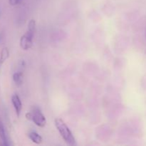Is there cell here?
Segmentation results:
<instances>
[{
  "instance_id": "6",
  "label": "cell",
  "mask_w": 146,
  "mask_h": 146,
  "mask_svg": "<svg viewBox=\"0 0 146 146\" xmlns=\"http://www.w3.org/2000/svg\"><path fill=\"white\" fill-rule=\"evenodd\" d=\"M9 56V51L7 47H4L1 49L0 54V64H2L7 61V58Z\"/></svg>"
},
{
  "instance_id": "4",
  "label": "cell",
  "mask_w": 146,
  "mask_h": 146,
  "mask_svg": "<svg viewBox=\"0 0 146 146\" xmlns=\"http://www.w3.org/2000/svg\"><path fill=\"white\" fill-rule=\"evenodd\" d=\"M11 103H12L13 106L15 109L17 115L19 117L20 113H21V109H22V104H21V101L18 95L14 94V95L12 96V97H11Z\"/></svg>"
},
{
  "instance_id": "9",
  "label": "cell",
  "mask_w": 146,
  "mask_h": 146,
  "mask_svg": "<svg viewBox=\"0 0 146 146\" xmlns=\"http://www.w3.org/2000/svg\"><path fill=\"white\" fill-rule=\"evenodd\" d=\"M36 29V22L34 20H31L28 24V31L30 32L34 33Z\"/></svg>"
},
{
  "instance_id": "10",
  "label": "cell",
  "mask_w": 146,
  "mask_h": 146,
  "mask_svg": "<svg viewBox=\"0 0 146 146\" xmlns=\"http://www.w3.org/2000/svg\"><path fill=\"white\" fill-rule=\"evenodd\" d=\"M21 1V0H9V2L10 5L11 6H15L17 4H18Z\"/></svg>"
},
{
  "instance_id": "8",
  "label": "cell",
  "mask_w": 146,
  "mask_h": 146,
  "mask_svg": "<svg viewBox=\"0 0 146 146\" xmlns=\"http://www.w3.org/2000/svg\"><path fill=\"white\" fill-rule=\"evenodd\" d=\"M0 138H1V141L4 143V145H7V136H6L5 130H4V125H3L1 121H0Z\"/></svg>"
},
{
  "instance_id": "2",
  "label": "cell",
  "mask_w": 146,
  "mask_h": 146,
  "mask_svg": "<svg viewBox=\"0 0 146 146\" xmlns=\"http://www.w3.org/2000/svg\"><path fill=\"white\" fill-rule=\"evenodd\" d=\"M26 118L29 121H33L36 125L41 128L45 126L46 123L45 116L41 113V110L38 108H33L31 112L26 113Z\"/></svg>"
},
{
  "instance_id": "3",
  "label": "cell",
  "mask_w": 146,
  "mask_h": 146,
  "mask_svg": "<svg viewBox=\"0 0 146 146\" xmlns=\"http://www.w3.org/2000/svg\"><path fill=\"white\" fill-rule=\"evenodd\" d=\"M34 34V33L27 31V32L21 37V39H20V46H21L22 49L28 50L29 48H30L32 46Z\"/></svg>"
},
{
  "instance_id": "7",
  "label": "cell",
  "mask_w": 146,
  "mask_h": 146,
  "mask_svg": "<svg viewBox=\"0 0 146 146\" xmlns=\"http://www.w3.org/2000/svg\"><path fill=\"white\" fill-rule=\"evenodd\" d=\"M13 80L17 86L21 85L23 82V74L21 72H16L13 75Z\"/></svg>"
},
{
  "instance_id": "1",
  "label": "cell",
  "mask_w": 146,
  "mask_h": 146,
  "mask_svg": "<svg viewBox=\"0 0 146 146\" xmlns=\"http://www.w3.org/2000/svg\"><path fill=\"white\" fill-rule=\"evenodd\" d=\"M54 123H55V125L57 129H58L60 135L62 137L63 139L65 141V142L68 145H75V138L74 137L72 133L70 131L66 124L64 123V121L63 120L60 119V118H56V119H55Z\"/></svg>"
},
{
  "instance_id": "5",
  "label": "cell",
  "mask_w": 146,
  "mask_h": 146,
  "mask_svg": "<svg viewBox=\"0 0 146 146\" xmlns=\"http://www.w3.org/2000/svg\"><path fill=\"white\" fill-rule=\"evenodd\" d=\"M29 138L31 139V141H32V142H34V143L37 144V145H39L42 143V137L40 135H38L37 133L36 132H31L28 134Z\"/></svg>"
}]
</instances>
